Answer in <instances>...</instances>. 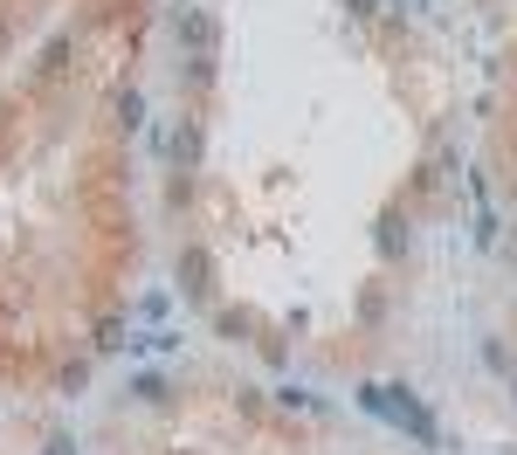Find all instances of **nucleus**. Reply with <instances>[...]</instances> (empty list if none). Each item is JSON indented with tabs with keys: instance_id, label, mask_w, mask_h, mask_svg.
Masks as SVG:
<instances>
[{
	"instance_id": "5",
	"label": "nucleus",
	"mask_w": 517,
	"mask_h": 455,
	"mask_svg": "<svg viewBox=\"0 0 517 455\" xmlns=\"http://www.w3.org/2000/svg\"><path fill=\"white\" fill-rule=\"evenodd\" d=\"M118 125H125V131H139V125H145V104H139V90H118Z\"/></svg>"
},
{
	"instance_id": "6",
	"label": "nucleus",
	"mask_w": 517,
	"mask_h": 455,
	"mask_svg": "<svg viewBox=\"0 0 517 455\" xmlns=\"http://www.w3.org/2000/svg\"><path fill=\"white\" fill-rule=\"evenodd\" d=\"M131 393H139V400H166V379H159V373H139V379H131Z\"/></svg>"
},
{
	"instance_id": "3",
	"label": "nucleus",
	"mask_w": 517,
	"mask_h": 455,
	"mask_svg": "<svg viewBox=\"0 0 517 455\" xmlns=\"http://www.w3.org/2000/svg\"><path fill=\"white\" fill-rule=\"evenodd\" d=\"M180 283H187L193 297L207 290V255H201V249H187V255H180Z\"/></svg>"
},
{
	"instance_id": "1",
	"label": "nucleus",
	"mask_w": 517,
	"mask_h": 455,
	"mask_svg": "<svg viewBox=\"0 0 517 455\" xmlns=\"http://www.w3.org/2000/svg\"><path fill=\"white\" fill-rule=\"evenodd\" d=\"M359 408L387 414V421H393V428H408L421 449H435V421L421 414V400H414V393H400V387H359Z\"/></svg>"
},
{
	"instance_id": "7",
	"label": "nucleus",
	"mask_w": 517,
	"mask_h": 455,
	"mask_svg": "<svg viewBox=\"0 0 517 455\" xmlns=\"http://www.w3.org/2000/svg\"><path fill=\"white\" fill-rule=\"evenodd\" d=\"M379 249H387V255H400V221H393V214L379 221Z\"/></svg>"
},
{
	"instance_id": "2",
	"label": "nucleus",
	"mask_w": 517,
	"mask_h": 455,
	"mask_svg": "<svg viewBox=\"0 0 517 455\" xmlns=\"http://www.w3.org/2000/svg\"><path fill=\"white\" fill-rule=\"evenodd\" d=\"M180 42H193V56H214L221 21H214V15H201V7H180Z\"/></svg>"
},
{
	"instance_id": "9",
	"label": "nucleus",
	"mask_w": 517,
	"mask_h": 455,
	"mask_svg": "<svg viewBox=\"0 0 517 455\" xmlns=\"http://www.w3.org/2000/svg\"><path fill=\"white\" fill-rule=\"evenodd\" d=\"M0 56H7V21H0Z\"/></svg>"
},
{
	"instance_id": "4",
	"label": "nucleus",
	"mask_w": 517,
	"mask_h": 455,
	"mask_svg": "<svg viewBox=\"0 0 517 455\" xmlns=\"http://www.w3.org/2000/svg\"><path fill=\"white\" fill-rule=\"evenodd\" d=\"M172 152H180V166H193V159H201V125H180V131H172Z\"/></svg>"
},
{
	"instance_id": "8",
	"label": "nucleus",
	"mask_w": 517,
	"mask_h": 455,
	"mask_svg": "<svg viewBox=\"0 0 517 455\" xmlns=\"http://www.w3.org/2000/svg\"><path fill=\"white\" fill-rule=\"evenodd\" d=\"M345 7H352L359 21H366V15H379V0H345Z\"/></svg>"
}]
</instances>
